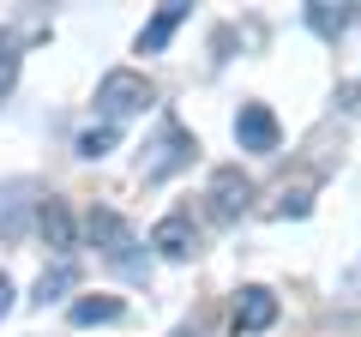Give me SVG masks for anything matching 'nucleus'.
Returning <instances> with one entry per match:
<instances>
[{
  "label": "nucleus",
  "mask_w": 361,
  "mask_h": 337,
  "mask_svg": "<svg viewBox=\"0 0 361 337\" xmlns=\"http://www.w3.org/2000/svg\"><path fill=\"white\" fill-rule=\"evenodd\" d=\"M187 13H193L187 0H163V6L145 18V30H139V54H163V49H169V37L187 25Z\"/></svg>",
  "instance_id": "8"
},
{
  "label": "nucleus",
  "mask_w": 361,
  "mask_h": 337,
  "mask_svg": "<svg viewBox=\"0 0 361 337\" xmlns=\"http://www.w3.org/2000/svg\"><path fill=\"white\" fill-rule=\"evenodd\" d=\"M145 247H151L157 259H175L180 265V259H193V253H199V223L187 217V211H169V217L151 229V241H145Z\"/></svg>",
  "instance_id": "5"
},
{
  "label": "nucleus",
  "mask_w": 361,
  "mask_h": 337,
  "mask_svg": "<svg viewBox=\"0 0 361 337\" xmlns=\"http://www.w3.org/2000/svg\"><path fill=\"white\" fill-rule=\"evenodd\" d=\"M121 301L115 295H85V301H73V325H115L121 319Z\"/></svg>",
  "instance_id": "13"
},
{
  "label": "nucleus",
  "mask_w": 361,
  "mask_h": 337,
  "mask_svg": "<svg viewBox=\"0 0 361 337\" xmlns=\"http://www.w3.org/2000/svg\"><path fill=\"white\" fill-rule=\"evenodd\" d=\"M13 301H18V295H13V277L0 271V319H6V313H13Z\"/></svg>",
  "instance_id": "17"
},
{
  "label": "nucleus",
  "mask_w": 361,
  "mask_h": 337,
  "mask_svg": "<svg viewBox=\"0 0 361 337\" xmlns=\"http://www.w3.org/2000/svg\"><path fill=\"white\" fill-rule=\"evenodd\" d=\"M30 187H6V193H0V235H18L25 229V211H30Z\"/></svg>",
  "instance_id": "14"
},
{
  "label": "nucleus",
  "mask_w": 361,
  "mask_h": 337,
  "mask_svg": "<svg viewBox=\"0 0 361 337\" xmlns=\"http://www.w3.org/2000/svg\"><path fill=\"white\" fill-rule=\"evenodd\" d=\"M235 139H241V151L271 157L277 145H283V127H277V115H271L265 103H241V115H235Z\"/></svg>",
  "instance_id": "6"
},
{
  "label": "nucleus",
  "mask_w": 361,
  "mask_h": 337,
  "mask_svg": "<svg viewBox=\"0 0 361 337\" xmlns=\"http://www.w3.org/2000/svg\"><path fill=\"white\" fill-rule=\"evenodd\" d=\"M313 175H301V181H283L277 193H271V205H265V217H307L313 211Z\"/></svg>",
  "instance_id": "11"
},
{
  "label": "nucleus",
  "mask_w": 361,
  "mask_h": 337,
  "mask_svg": "<svg viewBox=\"0 0 361 337\" xmlns=\"http://www.w3.org/2000/svg\"><path fill=\"white\" fill-rule=\"evenodd\" d=\"M169 337H205V325H175Z\"/></svg>",
  "instance_id": "18"
},
{
  "label": "nucleus",
  "mask_w": 361,
  "mask_h": 337,
  "mask_svg": "<svg viewBox=\"0 0 361 337\" xmlns=\"http://www.w3.org/2000/svg\"><path fill=\"white\" fill-rule=\"evenodd\" d=\"M307 25L319 30V37H349V30L361 25V0H343V6H331V0H307Z\"/></svg>",
  "instance_id": "10"
},
{
  "label": "nucleus",
  "mask_w": 361,
  "mask_h": 337,
  "mask_svg": "<svg viewBox=\"0 0 361 337\" xmlns=\"http://www.w3.org/2000/svg\"><path fill=\"white\" fill-rule=\"evenodd\" d=\"M66 289H78V265H73V259H54L49 271L37 277V295H30V301H37V307H49V301H61Z\"/></svg>",
  "instance_id": "12"
},
{
  "label": "nucleus",
  "mask_w": 361,
  "mask_h": 337,
  "mask_svg": "<svg viewBox=\"0 0 361 337\" xmlns=\"http://www.w3.org/2000/svg\"><path fill=\"white\" fill-rule=\"evenodd\" d=\"M115 145H121V127H103V121L78 133V157H90V163H97V157H109Z\"/></svg>",
  "instance_id": "15"
},
{
  "label": "nucleus",
  "mask_w": 361,
  "mask_h": 337,
  "mask_svg": "<svg viewBox=\"0 0 361 337\" xmlns=\"http://www.w3.org/2000/svg\"><path fill=\"white\" fill-rule=\"evenodd\" d=\"M193 151H199V139L169 115L163 127H157V139L145 145V181H169V175H180V168L193 163Z\"/></svg>",
  "instance_id": "3"
},
{
  "label": "nucleus",
  "mask_w": 361,
  "mask_h": 337,
  "mask_svg": "<svg viewBox=\"0 0 361 337\" xmlns=\"http://www.w3.org/2000/svg\"><path fill=\"white\" fill-rule=\"evenodd\" d=\"M37 235L49 241L54 259H73V247H78V223H73V211H66V199H37Z\"/></svg>",
  "instance_id": "7"
},
{
  "label": "nucleus",
  "mask_w": 361,
  "mask_h": 337,
  "mask_svg": "<svg viewBox=\"0 0 361 337\" xmlns=\"http://www.w3.org/2000/svg\"><path fill=\"white\" fill-rule=\"evenodd\" d=\"M151 103H157L151 78L133 73V66H115V73H103V85H97V121H103V127H127V121L145 115Z\"/></svg>",
  "instance_id": "2"
},
{
  "label": "nucleus",
  "mask_w": 361,
  "mask_h": 337,
  "mask_svg": "<svg viewBox=\"0 0 361 337\" xmlns=\"http://www.w3.org/2000/svg\"><path fill=\"white\" fill-rule=\"evenodd\" d=\"M247 205H253V181L241 175V163L211 168V181H205V211H211V223H235Z\"/></svg>",
  "instance_id": "4"
},
{
  "label": "nucleus",
  "mask_w": 361,
  "mask_h": 337,
  "mask_svg": "<svg viewBox=\"0 0 361 337\" xmlns=\"http://www.w3.org/2000/svg\"><path fill=\"white\" fill-rule=\"evenodd\" d=\"M18 61H25V49H18V37H0V97L18 85Z\"/></svg>",
  "instance_id": "16"
},
{
  "label": "nucleus",
  "mask_w": 361,
  "mask_h": 337,
  "mask_svg": "<svg viewBox=\"0 0 361 337\" xmlns=\"http://www.w3.org/2000/svg\"><path fill=\"white\" fill-rule=\"evenodd\" d=\"M85 241L97 247V259H103L109 271H121V277H145V271H151L145 241L133 235V223L121 217V211H109V205H97V211L85 217Z\"/></svg>",
  "instance_id": "1"
},
{
  "label": "nucleus",
  "mask_w": 361,
  "mask_h": 337,
  "mask_svg": "<svg viewBox=\"0 0 361 337\" xmlns=\"http://www.w3.org/2000/svg\"><path fill=\"white\" fill-rule=\"evenodd\" d=\"M277 325V295H271L265 283H247L241 289V301H235V331H271Z\"/></svg>",
  "instance_id": "9"
}]
</instances>
